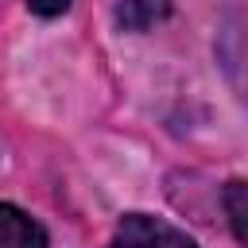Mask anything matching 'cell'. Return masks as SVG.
Masks as SVG:
<instances>
[{"mask_svg":"<svg viewBox=\"0 0 248 248\" xmlns=\"http://www.w3.org/2000/svg\"><path fill=\"white\" fill-rule=\"evenodd\" d=\"M108 248H198L194 236H186L182 229H174L163 217L151 213H124Z\"/></svg>","mask_w":248,"mask_h":248,"instance_id":"cell-1","label":"cell"},{"mask_svg":"<svg viewBox=\"0 0 248 248\" xmlns=\"http://www.w3.org/2000/svg\"><path fill=\"white\" fill-rule=\"evenodd\" d=\"M0 248H46V229L19 205L0 202Z\"/></svg>","mask_w":248,"mask_h":248,"instance_id":"cell-2","label":"cell"},{"mask_svg":"<svg viewBox=\"0 0 248 248\" xmlns=\"http://www.w3.org/2000/svg\"><path fill=\"white\" fill-rule=\"evenodd\" d=\"M167 16H170V0H120L116 8V23L128 31H147Z\"/></svg>","mask_w":248,"mask_h":248,"instance_id":"cell-3","label":"cell"},{"mask_svg":"<svg viewBox=\"0 0 248 248\" xmlns=\"http://www.w3.org/2000/svg\"><path fill=\"white\" fill-rule=\"evenodd\" d=\"M225 213H229V225H232V236L240 240V244H248V182H240V178H232L229 186H225Z\"/></svg>","mask_w":248,"mask_h":248,"instance_id":"cell-4","label":"cell"},{"mask_svg":"<svg viewBox=\"0 0 248 248\" xmlns=\"http://www.w3.org/2000/svg\"><path fill=\"white\" fill-rule=\"evenodd\" d=\"M27 8L35 16H62L70 8V0H27Z\"/></svg>","mask_w":248,"mask_h":248,"instance_id":"cell-5","label":"cell"}]
</instances>
